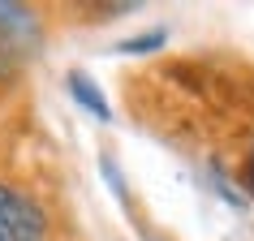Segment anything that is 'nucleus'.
Wrapping results in <instances>:
<instances>
[{
    "instance_id": "nucleus-2",
    "label": "nucleus",
    "mask_w": 254,
    "mask_h": 241,
    "mask_svg": "<svg viewBox=\"0 0 254 241\" xmlns=\"http://www.w3.org/2000/svg\"><path fill=\"white\" fill-rule=\"evenodd\" d=\"M69 95H73V99H78V104L86 108L91 117H99V120H112V108H108V99L99 95V86H95V82L86 78L82 69H73V73H69Z\"/></svg>"
},
{
    "instance_id": "nucleus-4",
    "label": "nucleus",
    "mask_w": 254,
    "mask_h": 241,
    "mask_svg": "<svg viewBox=\"0 0 254 241\" xmlns=\"http://www.w3.org/2000/svg\"><path fill=\"white\" fill-rule=\"evenodd\" d=\"M99 168H104V177H108V181H112V194H117V198L125 202V177L117 173V164H112V160H108V155H104V160H99Z\"/></svg>"
},
{
    "instance_id": "nucleus-1",
    "label": "nucleus",
    "mask_w": 254,
    "mask_h": 241,
    "mask_svg": "<svg viewBox=\"0 0 254 241\" xmlns=\"http://www.w3.org/2000/svg\"><path fill=\"white\" fill-rule=\"evenodd\" d=\"M48 220L39 202L13 185H0V241H43Z\"/></svg>"
},
{
    "instance_id": "nucleus-5",
    "label": "nucleus",
    "mask_w": 254,
    "mask_h": 241,
    "mask_svg": "<svg viewBox=\"0 0 254 241\" xmlns=\"http://www.w3.org/2000/svg\"><path fill=\"white\" fill-rule=\"evenodd\" d=\"M246 189H250V198H254V147H250V164H246Z\"/></svg>"
},
{
    "instance_id": "nucleus-3",
    "label": "nucleus",
    "mask_w": 254,
    "mask_h": 241,
    "mask_svg": "<svg viewBox=\"0 0 254 241\" xmlns=\"http://www.w3.org/2000/svg\"><path fill=\"white\" fill-rule=\"evenodd\" d=\"M164 39H168V30L155 26V30H147V35H134V39L117 43V48H121V52H129V56H142V52H155V48H164Z\"/></svg>"
}]
</instances>
